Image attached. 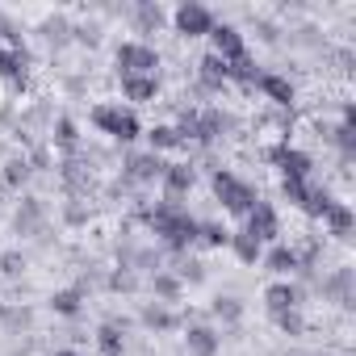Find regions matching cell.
Masks as SVG:
<instances>
[{
    "label": "cell",
    "instance_id": "obj_1",
    "mask_svg": "<svg viewBox=\"0 0 356 356\" xmlns=\"http://www.w3.org/2000/svg\"><path fill=\"white\" fill-rule=\"evenodd\" d=\"M151 227H155V235H163L176 252L181 248H189L193 239H197V222L176 206V202H163V206H155L151 210Z\"/></svg>",
    "mask_w": 356,
    "mask_h": 356
},
{
    "label": "cell",
    "instance_id": "obj_2",
    "mask_svg": "<svg viewBox=\"0 0 356 356\" xmlns=\"http://www.w3.org/2000/svg\"><path fill=\"white\" fill-rule=\"evenodd\" d=\"M92 122H97V130H105V134L118 138V143L138 138V118H134L130 109H122V105H97V109H92Z\"/></svg>",
    "mask_w": 356,
    "mask_h": 356
},
{
    "label": "cell",
    "instance_id": "obj_3",
    "mask_svg": "<svg viewBox=\"0 0 356 356\" xmlns=\"http://www.w3.org/2000/svg\"><path fill=\"white\" fill-rule=\"evenodd\" d=\"M214 193H218V202L231 210V214H252V206L260 202L239 176H231V172H214Z\"/></svg>",
    "mask_w": 356,
    "mask_h": 356
},
{
    "label": "cell",
    "instance_id": "obj_4",
    "mask_svg": "<svg viewBox=\"0 0 356 356\" xmlns=\"http://www.w3.org/2000/svg\"><path fill=\"white\" fill-rule=\"evenodd\" d=\"M118 67H122V76H155L159 55L143 42H122L118 47Z\"/></svg>",
    "mask_w": 356,
    "mask_h": 356
},
{
    "label": "cell",
    "instance_id": "obj_5",
    "mask_svg": "<svg viewBox=\"0 0 356 356\" xmlns=\"http://www.w3.org/2000/svg\"><path fill=\"white\" fill-rule=\"evenodd\" d=\"M210 38H214V55H218L222 63H239V59H248L243 34H239L235 26H214V30H210Z\"/></svg>",
    "mask_w": 356,
    "mask_h": 356
},
{
    "label": "cell",
    "instance_id": "obj_6",
    "mask_svg": "<svg viewBox=\"0 0 356 356\" xmlns=\"http://www.w3.org/2000/svg\"><path fill=\"white\" fill-rule=\"evenodd\" d=\"M176 30L189 34V38H197V34H210L214 30V17H210L206 5H193V0H189V5L176 9Z\"/></svg>",
    "mask_w": 356,
    "mask_h": 356
},
{
    "label": "cell",
    "instance_id": "obj_7",
    "mask_svg": "<svg viewBox=\"0 0 356 356\" xmlns=\"http://www.w3.org/2000/svg\"><path fill=\"white\" fill-rule=\"evenodd\" d=\"M248 235H252L256 243L277 239V214H273L268 202H256V206H252V214H248Z\"/></svg>",
    "mask_w": 356,
    "mask_h": 356
},
{
    "label": "cell",
    "instance_id": "obj_8",
    "mask_svg": "<svg viewBox=\"0 0 356 356\" xmlns=\"http://www.w3.org/2000/svg\"><path fill=\"white\" fill-rule=\"evenodd\" d=\"M218 335H214V327H189V335H185V348H189V356H214L218 352Z\"/></svg>",
    "mask_w": 356,
    "mask_h": 356
},
{
    "label": "cell",
    "instance_id": "obj_9",
    "mask_svg": "<svg viewBox=\"0 0 356 356\" xmlns=\"http://www.w3.org/2000/svg\"><path fill=\"white\" fill-rule=\"evenodd\" d=\"M273 159L285 168V176H293V181H306V172H310V155L306 151H293V147H277Z\"/></svg>",
    "mask_w": 356,
    "mask_h": 356
},
{
    "label": "cell",
    "instance_id": "obj_10",
    "mask_svg": "<svg viewBox=\"0 0 356 356\" xmlns=\"http://www.w3.org/2000/svg\"><path fill=\"white\" fill-rule=\"evenodd\" d=\"M122 92H126V101H155L159 80L155 76H122Z\"/></svg>",
    "mask_w": 356,
    "mask_h": 356
},
{
    "label": "cell",
    "instance_id": "obj_11",
    "mask_svg": "<svg viewBox=\"0 0 356 356\" xmlns=\"http://www.w3.org/2000/svg\"><path fill=\"white\" fill-rule=\"evenodd\" d=\"M256 84H260V88H264V97H268V101H277V105H289V101H293V84H289L285 76L260 72V76H256Z\"/></svg>",
    "mask_w": 356,
    "mask_h": 356
},
{
    "label": "cell",
    "instance_id": "obj_12",
    "mask_svg": "<svg viewBox=\"0 0 356 356\" xmlns=\"http://www.w3.org/2000/svg\"><path fill=\"white\" fill-rule=\"evenodd\" d=\"M163 168H168V163H159V155H155V151H151V155H134V159H130V176H134V181H143V185H147V181H159Z\"/></svg>",
    "mask_w": 356,
    "mask_h": 356
},
{
    "label": "cell",
    "instance_id": "obj_13",
    "mask_svg": "<svg viewBox=\"0 0 356 356\" xmlns=\"http://www.w3.org/2000/svg\"><path fill=\"white\" fill-rule=\"evenodd\" d=\"M264 302H268V310L273 314H285V310H298V289L293 285H268V293H264Z\"/></svg>",
    "mask_w": 356,
    "mask_h": 356
},
{
    "label": "cell",
    "instance_id": "obj_14",
    "mask_svg": "<svg viewBox=\"0 0 356 356\" xmlns=\"http://www.w3.org/2000/svg\"><path fill=\"white\" fill-rule=\"evenodd\" d=\"M159 181L168 185V193H172V197H181V193L193 185V168H189V163H172V168H163Z\"/></svg>",
    "mask_w": 356,
    "mask_h": 356
},
{
    "label": "cell",
    "instance_id": "obj_15",
    "mask_svg": "<svg viewBox=\"0 0 356 356\" xmlns=\"http://www.w3.org/2000/svg\"><path fill=\"white\" fill-rule=\"evenodd\" d=\"M197 76H202V88L218 92V88L227 84V63H222L218 55H206V59H202V72H197Z\"/></svg>",
    "mask_w": 356,
    "mask_h": 356
},
{
    "label": "cell",
    "instance_id": "obj_16",
    "mask_svg": "<svg viewBox=\"0 0 356 356\" xmlns=\"http://www.w3.org/2000/svg\"><path fill=\"white\" fill-rule=\"evenodd\" d=\"M264 264H268V268H273V273H293V268H298V264H302V256H298V252H293V248H273V252H268V260H264Z\"/></svg>",
    "mask_w": 356,
    "mask_h": 356
},
{
    "label": "cell",
    "instance_id": "obj_17",
    "mask_svg": "<svg viewBox=\"0 0 356 356\" xmlns=\"http://www.w3.org/2000/svg\"><path fill=\"white\" fill-rule=\"evenodd\" d=\"M231 248H235V256L243 260V264H256L260 260V243L248 235V231H239V235H231Z\"/></svg>",
    "mask_w": 356,
    "mask_h": 356
},
{
    "label": "cell",
    "instance_id": "obj_18",
    "mask_svg": "<svg viewBox=\"0 0 356 356\" xmlns=\"http://www.w3.org/2000/svg\"><path fill=\"white\" fill-rule=\"evenodd\" d=\"M323 218H327V227H331L335 235H348V231H352V210L339 206V202H331V210H327Z\"/></svg>",
    "mask_w": 356,
    "mask_h": 356
},
{
    "label": "cell",
    "instance_id": "obj_19",
    "mask_svg": "<svg viewBox=\"0 0 356 356\" xmlns=\"http://www.w3.org/2000/svg\"><path fill=\"white\" fill-rule=\"evenodd\" d=\"M97 343H101L105 356H122V348H126V343H122V331H118L113 323H105V327L97 331Z\"/></svg>",
    "mask_w": 356,
    "mask_h": 356
},
{
    "label": "cell",
    "instance_id": "obj_20",
    "mask_svg": "<svg viewBox=\"0 0 356 356\" xmlns=\"http://www.w3.org/2000/svg\"><path fill=\"white\" fill-rule=\"evenodd\" d=\"M197 239H206L210 248H222V243H231V231L218 222H197Z\"/></svg>",
    "mask_w": 356,
    "mask_h": 356
},
{
    "label": "cell",
    "instance_id": "obj_21",
    "mask_svg": "<svg viewBox=\"0 0 356 356\" xmlns=\"http://www.w3.org/2000/svg\"><path fill=\"white\" fill-rule=\"evenodd\" d=\"M151 147H155V151L181 147V134H176V126H155V130H151Z\"/></svg>",
    "mask_w": 356,
    "mask_h": 356
},
{
    "label": "cell",
    "instance_id": "obj_22",
    "mask_svg": "<svg viewBox=\"0 0 356 356\" xmlns=\"http://www.w3.org/2000/svg\"><path fill=\"white\" fill-rule=\"evenodd\" d=\"M51 306H55L59 314H76V310H80V289H59V293L51 298Z\"/></svg>",
    "mask_w": 356,
    "mask_h": 356
},
{
    "label": "cell",
    "instance_id": "obj_23",
    "mask_svg": "<svg viewBox=\"0 0 356 356\" xmlns=\"http://www.w3.org/2000/svg\"><path fill=\"white\" fill-rule=\"evenodd\" d=\"M285 197H289L293 206H306V202H310V185H306V181H293V176H285Z\"/></svg>",
    "mask_w": 356,
    "mask_h": 356
},
{
    "label": "cell",
    "instance_id": "obj_24",
    "mask_svg": "<svg viewBox=\"0 0 356 356\" xmlns=\"http://www.w3.org/2000/svg\"><path fill=\"white\" fill-rule=\"evenodd\" d=\"M138 26L143 30H159L163 26V9L159 5H138Z\"/></svg>",
    "mask_w": 356,
    "mask_h": 356
},
{
    "label": "cell",
    "instance_id": "obj_25",
    "mask_svg": "<svg viewBox=\"0 0 356 356\" xmlns=\"http://www.w3.org/2000/svg\"><path fill=\"white\" fill-rule=\"evenodd\" d=\"M55 143L67 147V151L76 147V126H72V118H59V122H55Z\"/></svg>",
    "mask_w": 356,
    "mask_h": 356
},
{
    "label": "cell",
    "instance_id": "obj_26",
    "mask_svg": "<svg viewBox=\"0 0 356 356\" xmlns=\"http://www.w3.org/2000/svg\"><path fill=\"white\" fill-rule=\"evenodd\" d=\"M151 285H155V293H159V298H168V302H172L176 293H181V281H176V277H168V273H159Z\"/></svg>",
    "mask_w": 356,
    "mask_h": 356
},
{
    "label": "cell",
    "instance_id": "obj_27",
    "mask_svg": "<svg viewBox=\"0 0 356 356\" xmlns=\"http://www.w3.org/2000/svg\"><path fill=\"white\" fill-rule=\"evenodd\" d=\"M273 318H277V327H281V331L302 335V314H298V310H285V314H273Z\"/></svg>",
    "mask_w": 356,
    "mask_h": 356
},
{
    "label": "cell",
    "instance_id": "obj_28",
    "mask_svg": "<svg viewBox=\"0 0 356 356\" xmlns=\"http://www.w3.org/2000/svg\"><path fill=\"white\" fill-rule=\"evenodd\" d=\"M143 323H151V327H172V314L159 310V306H147V310H143Z\"/></svg>",
    "mask_w": 356,
    "mask_h": 356
},
{
    "label": "cell",
    "instance_id": "obj_29",
    "mask_svg": "<svg viewBox=\"0 0 356 356\" xmlns=\"http://www.w3.org/2000/svg\"><path fill=\"white\" fill-rule=\"evenodd\" d=\"M214 314H218V318H239V302H235V298H218V302H214Z\"/></svg>",
    "mask_w": 356,
    "mask_h": 356
},
{
    "label": "cell",
    "instance_id": "obj_30",
    "mask_svg": "<svg viewBox=\"0 0 356 356\" xmlns=\"http://www.w3.org/2000/svg\"><path fill=\"white\" fill-rule=\"evenodd\" d=\"M26 176H30V163H26V159H13V163H9V185H22Z\"/></svg>",
    "mask_w": 356,
    "mask_h": 356
},
{
    "label": "cell",
    "instance_id": "obj_31",
    "mask_svg": "<svg viewBox=\"0 0 356 356\" xmlns=\"http://www.w3.org/2000/svg\"><path fill=\"white\" fill-rule=\"evenodd\" d=\"M0 264H5V273H9V277H17V273H22V268H26V260H22V256H17V252H9V256H5V260H0Z\"/></svg>",
    "mask_w": 356,
    "mask_h": 356
},
{
    "label": "cell",
    "instance_id": "obj_32",
    "mask_svg": "<svg viewBox=\"0 0 356 356\" xmlns=\"http://www.w3.org/2000/svg\"><path fill=\"white\" fill-rule=\"evenodd\" d=\"M109 285H113V289H126V293H130V289H134V277H130V273H113V281H109Z\"/></svg>",
    "mask_w": 356,
    "mask_h": 356
},
{
    "label": "cell",
    "instance_id": "obj_33",
    "mask_svg": "<svg viewBox=\"0 0 356 356\" xmlns=\"http://www.w3.org/2000/svg\"><path fill=\"white\" fill-rule=\"evenodd\" d=\"M55 356H76V352H55Z\"/></svg>",
    "mask_w": 356,
    "mask_h": 356
}]
</instances>
